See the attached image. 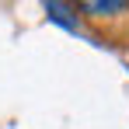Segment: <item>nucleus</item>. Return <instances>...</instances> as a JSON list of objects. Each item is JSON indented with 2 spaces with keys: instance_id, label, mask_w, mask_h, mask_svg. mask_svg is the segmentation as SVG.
Segmentation results:
<instances>
[]
</instances>
